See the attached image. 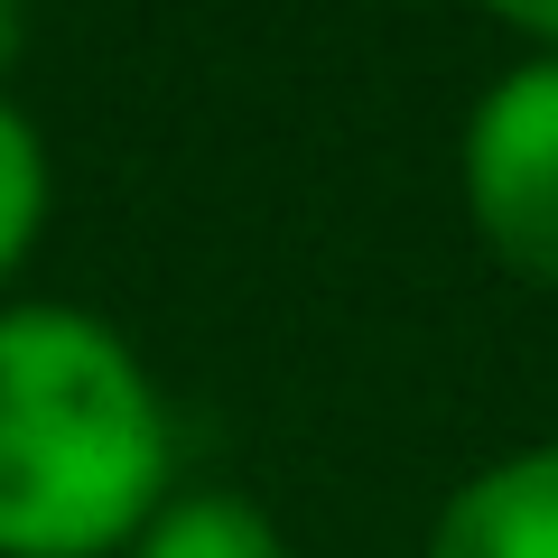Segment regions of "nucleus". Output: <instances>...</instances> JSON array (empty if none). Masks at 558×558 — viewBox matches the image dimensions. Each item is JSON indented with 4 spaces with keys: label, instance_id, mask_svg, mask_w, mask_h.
Instances as JSON below:
<instances>
[{
    "label": "nucleus",
    "instance_id": "f257e3e1",
    "mask_svg": "<svg viewBox=\"0 0 558 558\" xmlns=\"http://www.w3.org/2000/svg\"><path fill=\"white\" fill-rule=\"evenodd\" d=\"M178 494V428L112 317L0 307V558H121Z\"/></svg>",
    "mask_w": 558,
    "mask_h": 558
},
{
    "label": "nucleus",
    "instance_id": "f03ea898",
    "mask_svg": "<svg viewBox=\"0 0 558 558\" xmlns=\"http://www.w3.org/2000/svg\"><path fill=\"white\" fill-rule=\"evenodd\" d=\"M457 186L484 252L531 289H558V57H521L475 94Z\"/></svg>",
    "mask_w": 558,
    "mask_h": 558
},
{
    "label": "nucleus",
    "instance_id": "7ed1b4c3",
    "mask_svg": "<svg viewBox=\"0 0 558 558\" xmlns=\"http://www.w3.org/2000/svg\"><path fill=\"white\" fill-rule=\"evenodd\" d=\"M428 558H558V438L475 465L438 502Z\"/></svg>",
    "mask_w": 558,
    "mask_h": 558
},
{
    "label": "nucleus",
    "instance_id": "20e7f679",
    "mask_svg": "<svg viewBox=\"0 0 558 558\" xmlns=\"http://www.w3.org/2000/svg\"><path fill=\"white\" fill-rule=\"evenodd\" d=\"M121 558H289V539H279V521L260 502L196 484V494H168L140 521V539Z\"/></svg>",
    "mask_w": 558,
    "mask_h": 558
},
{
    "label": "nucleus",
    "instance_id": "39448f33",
    "mask_svg": "<svg viewBox=\"0 0 558 558\" xmlns=\"http://www.w3.org/2000/svg\"><path fill=\"white\" fill-rule=\"evenodd\" d=\"M47 205H57V178H47V140L20 102L0 94V289L20 279V260L38 252Z\"/></svg>",
    "mask_w": 558,
    "mask_h": 558
},
{
    "label": "nucleus",
    "instance_id": "423d86ee",
    "mask_svg": "<svg viewBox=\"0 0 558 558\" xmlns=\"http://www.w3.org/2000/svg\"><path fill=\"white\" fill-rule=\"evenodd\" d=\"M484 20H502L512 38H531V57H558V0H475Z\"/></svg>",
    "mask_w": 558,
    "mask_h": 558
},
{
    "label": "nucleus",
    "instance_id": "0eeeda50",
    "mask_svg": "<svg viewBox=\"0 0 558 558\" xmlns=\"http://www.w3.org/2000/svg\"><path fill=\"white\" fill-rule=\"evenodd\" d=\"M10 57H20V0H0V75H10Z\"/></svg>",
    "mask_w": 558,
    "mask_h": 558
}]
</instances>
